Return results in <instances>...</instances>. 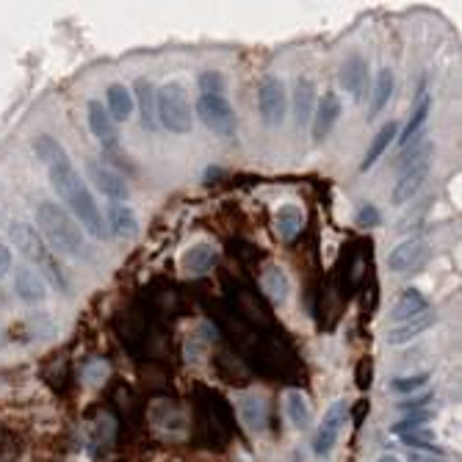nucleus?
<instances>
[{"label": "nucleus", "mask_w": 462, "mask_h": 462, "mask_svg": "<svg viewBox=\"0 0 462 462\" xmlns=\"http://www.w3.org/2000/svg\"><path fill=\"white\" fill-rule=\"evenodd\" d=\"M48 178H50V186L53 191L58 194V200L70 208V213L75 216L80 230H86L92 238H105L108 227L103 222L100 205H97L89 183L80 178V172L75 169L70 153L58 155L53 163H48Z\"/></svg>", "instance_id": "obj_1"}, {"label": "nucleus", "mask_w": 462, "mask_h": 462, "mask_svg": "<svg viewBox=\"0 0 462 462\" xmlns=\"http://www.w3.org/2000/svg\"><path fill=\"white\" fill-rule=\"evenodd\" d=\"M36 225L48 235L53 247L64 255H83V230L75 222V216L64 205L53 203V200H42L36 205Z\"/></svg>", "instance_id": "obj_2"}, {"label": "nucleus", "mask_w": 462, "mask_h": 462, "mask_svg": "<svg viewBox=\"0 0 462 462\" xmlns=\"http://www.w3.org/2000/svg\"><path fill=\"white\" fill-rule=\"evenodd\" d=\"M155 119L158 125L175 136H188L194 130V117H191V105L186 97V89L178 80L163 83L155 92Z\"/></svg>", "instance_id": "obj_3"}, {"label": "nucleus", "mask_w": 462, "mask_h": 462, "mask_svg": "<svg viewBox=\"0 0 462 462\" xmlns=\"http://www.w3.org/2000/svg\"><path fill=\"white\" fill-rule=\"evenodd\" d=\"M11 241H14V247L23 252L26 260L31 263H36L45 274H48V280H50L58 291H67L70 283H67V274L61 272V266H58V260L50 255V249H48V244L42 241V235L36 232V227H31L26 222H17V225H11Z\"/></svg>", "instance_id": "obj_4"}, {"label": "nucleus", "mask_w": 462, "mask_h": 462, "mask_svg": "<svg viewBox=\"0 0 462 462\" xmlns=\"http://www.w3.org/2000/svg\"><path fill=\"white\" fill-rule=\"evenodd\" d=\"M197 117L200 122L205 125L210 133L222 136V139H232L235 130H238V117H235V108L230 105V100L225 95H200L197 100Z\"/></svg>", "instance_id": "obj_5"}, {"label": "nucleus", "mask_w": 462, "mask_h": 462, "mask_svg": "<svg viewBox=\"0 0 462 462\" xmlns=\"http://www.w3.org/2000/svg\"><path fill=\"white\" fill-rule=\"evenodd\" d=\"M257 111H260V119L266 128H280L285 122V114H288V92H285V83L280 77L269 75L260 80V89H257Z\"/></svg>", "instance_id": "obj_6"}, {"label": "nucleus", "mask_w": 462, "mask_h": 462, "mask_svg": "<svg viewBox=\"0 0 462 462\" xmlns=\"http://www.w3.org/2000/svg\"><path fill=\"white\" fill-rule=\"evenodd\" d=\"M346 418H349V402H346V399L333 402L330 410L324 412V421H321L318 432L313 437V451H316L318 457H324V454L333 451V446L338 443V435H340Z\"/></svg>", "instance_id": "obj_7"}, {"label": "nucleus", "mask_w": 462, "mask_h": 462, "mask_svg": "<svg viewBox=\"0 0 462 462\" xmlns=\"http://www.w3.org/2000/svg\"><path fill=\"white\" fill-rule=\"evenodd\" d=\"M86 172H89V180L97 186V191L105 194L111 203H125L130 194L128 180L122 178L117 169H111L108 163L97 161V158H89L86 161Z\"/></svg>", "instance_id": "obj_8"}, {"label": "nucleus", "mask_w": 462, "mask_h": 462, "mask_svg": "<svg viewBox=\"0 0 462 462\" xmlns=\"http://www.w3.org/2000/svg\"><path fill=\"white\" fill-rule=\"evenodd\" d=\"M426 260H429V244L424 238H407L396 249H390L387 266L396 274H410V272H418Z\"/></svg>", "instance_id": "obj_9"}, {"label": "nucleus", "mask_w": 462, "mask_h": 462, "mask_svg": "<svg viewBox=\"0 0 462 462\" xmlns=\"http://www.w3.org/2000/svg\"><path fill=\"white\" fill-rule=\"evenodd\" d=\"M426 175H429V158H421V161H415L410 166H402V175H399L393 191H390V203L399 208L412 203V197L424 188Z\"/></svg>", "instance_id": "obj_10"}, {"label": "nucleus", "mask_w": 462, "mask_h": 462, "mask_svg": "<svg viewBox=\"0 0 462 462\" xmlns=\"http://www.w3.org/2000/svg\"><path fill=\"white\" fill-rule=\"evenodd\" d=\"M86 117H89V130L92 136L103 144V150H117L119 147V128L117 122L111 119L108 108L103 105V100H89L86 105Z\"/></svg>", "instance_id": "obj_11"}, {"label": "nucleus", "mask_w": 462, "mask_h": 462, "mask_svg": "<svg viewBox=\"0 0 462 462\" xmlns=\"http://www.w3.org/2000/svg\"><path fill=\"white\" fill-rule=\"evenodd\" d=\"M338 119H340V97L335 95V92H327L318 105L313 108V117H310V133H313V141L316 144H321L333 128L338 125Z\"/></svg>", "instance_id": "obj_12"}, {"label": "nucleus", "mask_w": 462, "mask_h": 462, "mask_svg": "<svg viewBox=\"0 0 462 462\" xmlns=\"http://www.w3.org/2000/svg\"><path fill=\"white\" fill-rule=\"evenodd\" d=\"M338 80H340V86H343L355 100H362V97H365V89H368V61H365L360 53L346 55V61L340 64Z\"/></svg>", "instance_id": "obj_13"}, {"label": "nucleus", "mask_w": 462, "mask_h": 462, "mask_svg": "<svg viewBox=\"0 0 462 462\" xmlns=\"http://www.w3.org/2000/svg\"><path fill=\"white\" fill-rule=\"evenodd\" d=\"M14 294L26 302V305H42L48 299V283L39 272H33L31 266H20L14 272Z\"/></svg>", "instance_id": "obj_14"}, {"label": "nucleus", "mask_w": 462, "mask_h": 462, "mask_svg": "<svg viewBox=\"0 0 462 462\" xmlns=\"http://www.w3.org/2000/svg\"><path fill=\"white\" fill-rule=\"evenodd\" d=\"M105 108L111 114L114 122H128L133 117V108H136V100H133V92H130L125 83H111L105 89Z\"/></svg>", "instance_id": "obj_15"}, {"label": "nucleus", "mask_w": 462, "mask_h": 462, "mask_svg": "<svg viewBox=\"0 0 462 462\" xmlns=\"http://www.w3.org/2000/svg\"><path fill=\"white\" fill-rule=\"evenodd\" d=\"M432 324H435V316L426 310V313L415 316V318H410V321H402V324L390 327V330H387V343H390V346H404V343L415 340L418 335L426 333Z\"/></svg>", "instance_id": "obj_16"}, {"label": "nucleus", "mask_w": 462, "mask_h": 462, "mask_svg": "<svg viewBox=\"0 0 462 462\" xmlns=\"http://www.w3.org/2000/svg\"><path fill=\"white\" fill-rule=\"evenodd\" d=\"M426 310H429V299H426L418 288H407V291L396 299L393 310H390V321L402 324V321H410V318L421 316V313H426Z\"/></svg>", "instance_id": "obj_17"}, {"label": "nucleus", "mask_w": 462, "mask_h": 462, "mask_svg": "<svg viewBox=\"0 0 462 462\" xmlns=\"http://www.w3.org/2000/svg\"><path fill=\"white\" fill-rule=\"evenodd\" d=\"M108 227H111L108 232H114L119 238H133L139 232V216L125 203H111L108 205Z\"/></svg>", "instance_id": "obj_18"}, {"label": "nucleus", "mask_w": 462, "mask_h": 462, "mask_svg": "<svg viewBox=\"0 0 462 462\" xmlns=\"http://www.w3.org/2000/svg\"><path fill=\"white\" fill-rule=\"evenodd\" d=\"M213 263H216V247L208 244V241H200V244L188 247L183 252V257H180V266L188 274H205Z\"/></svg>", "instance_id": "obj_19"}, {"label": "nucleus", "mask_w": 462, "mask_h": 462, "mask_svg": "<svg viewBox=\"0 0 462 462\" xmlns=\"http://www.w3.org/2000/svg\"><path fill=\"white\" fill-rule=\"evenodd\" d=\"M316 108V83L313 77H296V92H294V117H296V128L308 125Z\"/></svg>", "instance_id": "obj_20"}, {"label": "nucleus", "mask_w": 462, "mask_h": 462, "mask_svg": "<svg viewBox=\"0 0 462 462\" xmlns=\"http://www.w3.org/2000/svg\"><path fill=\"white\" fill-rule=\"evenodd\" d=\"M396 133H399V122H385L382 128L377 130V136L371 139V144H368V150H365V155H362V163H360V172H368L380 158H382V153H385L387 147H390V141L396 139Z\"/></svg>", "instance_id": "obj_21"}, {"label": "nucleus", "mask_w": 462, "mask_h": 462, "mask_svg": "<svg viewBox=\"0 0 462 462\" xmlns=\"http://www.w3.org/2000/svg\"><path fill=\"white\" fill-rule=\"evenodd\" d=\"M274 225H277V235L283 238V241H294L299 232L305 230V213H302V208L294 205V203H288L277 210V216H274Z\"/></svg>", "instance_id": "obj_22"}, {"label": "nucleus", "mask_w": 462, "mask_h": 462, "mask_svg": "<svg viewBox=\"0 0 462 462\" xmlns=\"http://www.w3.org/2000/svg\"><path fill=\"white\" fill-rule=\"evenodd\" d=\"M393 86H396V75L390 67H382L377 72V80H374V95H371V108H368V119L380 117L385 111V105L390 103L393 97Z\"/></svg>", "instance_id": "obj_23"}, {"label": "nucleus", "mask_w": 462, "mask_h": 462, "mask_svg": "<svg viewBox=\"0 0 462 462\" xmlns=\"http://www.w3.org/2000/svg\"><path fill=\"white\" fill-rule=\"evenodd\" d=\"M133 100L139 103V111H141V128L144 130L158 128V119H155V86L147 80V77H139V80H136V95H133Z\"/></svg>", "instance_id": "obj_24"}, {"label": "nucleus", "mask_w": 462, "mask_h": 462, "mask_svg": "<svg viewBox=\"0 0 462 462\" xmlns=\"http://www.w3.org/2000/svg\"><path fill=\"white\" fill-rule=\"evenodd\" d=\"M260 288L272 302H285L291 294V280H288L283 266H269L260 277Z\"/></svg>", "instance_id": "obj_25"}, {"label": "nucleus", "mask_w": 462, "mask_h": 462, "mask_svg": "<svg viewBox=\"0 0 462 462\" xmlns=\"http://www.w3.org/2000/svg\"><path fill=\"white\" fill-rule=\"evenodd\" d=\"M285 412L291 418V424L296 429H305L310 426V418H313V407H310V399L302 390H288L285 393Z\"/></svg>", "instance_id": "obj_26"}, {"label": "nucleus", "mask_w": 462, "mask_h": 462, "mask_svg": "<svg viewBox=\"0 0 462 462\" xmlns=\"http://www.w3.org/2000/svg\"><path fill=\"white\" fill-rule=\"evenodd\" d=\"M429 108H432V100H429V95L424 92V95H421V100H418V105L412 108V117H410V122H407V128H404L402 139H399V144H402V147H407L410 141H415V139L421 136V130H424L426 119H429Z\"/></svg>", "instance_id": "obj_27"}, {"label": "nucleus", "mask_w": 462, "mask_h": 462, "mask_svg": "<svg viewBox=\"0 0 462 462\" xmlns=\"http://www.w3.org/2000/svg\"><path fill=\"white\" fill-rule=\"evenodd\" d=\"M238 410H241V418H244V424L249 429H263L266 426V404H263V399L244 396L241 404H238Z\"/></svg>", "instance_id": "obj_28"}, {"label": "nucleus", "mask_w": 462, "mask_h": 462, "mask_svg": "<svg viewBox=\"0 0 462 462\" xmlns=\"http://www.w3.org/2000/svg\"><path fill=\"white\" fill-rule=\"evenodd\" d=\"M33 153H36V158L48 166V163H53L58 155H64L67 150H64V144H61L58 139H53L50 133H42V136L33 139Z\"/></svg>", "instance_id": "obj_29"}, {"label": "nucleus", "mask_w": 462, "mask_h": 462, "mask_svg": "<svg viewBox=\"0 0 462 462\" xmlns=\"http://www.w3.org/2000/svg\"><path fill=\"white\" fill-rule=\"evenodd\" d=\"M399 437H402V443H404V446H410V448H415V451L443 454V448L435 443L432 432H426V429H415V432H407V435H399Z\"/></svg>", "instance_id": "obj_30"}, {"label": "nucleus", "mask_w": 462, "mask_h": 462, "mask_svg": "<svg viewBox=\"0 0 462 462\" xmlns=\"http://www.w3.org/2000/svg\"><path fill=\"white\" fill-rule=\"evenodd\" d=\"M432 418V412H410L404 421H399L396 426H390L393 435H407V432H415V429H424V424Z\"/></svg>", "instance_id": "obj_31"}, {"label": "nucleus", "mask_w": 462, "mask_h": 462, "mask_svg": "<svg viewBox=\"0 0 462 462\" xmlns=\"http://www.w3.org/2000/svg\"><path fill=\"white\" fill-rule=\"evenodd\" d=\"M426 382H429V371H421V374H412V377H396L390 382V390H396V393H412V390L424 387Z\"/></svg>", "instance_id": "obj_32"}, {"label": "nucleus", "mask_w": 462, "mask_h": 462, "mask_svg": "<svg viewBox=\"0 0 462 462\" xmlns=\"http://www.w3.org/2000/svg\"><path fill=\"white\" fill-rule=\"evenodd\" d=\"M197 83H200L203 95H225V89H227V80L222 72H203Z\"/></svg>", "instance_id": "obj_33"}, {"label": "nucleus", "mask_w": 462, "mask_h": 462, "mask_svg": "<svg viewBox=\"0 0 462 462\" xmlns=\"http://www.w3.org/2000/svg\"><path fill=\"white\" fill-rule=\"evenodd\" d=\"M380 222H382V213H380V208L377 205H362L358 210V216H355V225H358V227H365V230H368V227H377Z\"/></svg>", "instance_id": "obj_34"}, {"label": "nucleus", "mask_w": 462, "mask_h": 462, "mask_svg": "<svg viewBox=\"0 0 462 462\" xmlns=\"http://www.w3.org/2000/svg\"><path fill=\"white\" fill-rule=\"evenodd\" d=\"M426 402H432V393H424V396H415V399H404V402H399L396 407H399V410L418 412V410H424V404H426Z\"/></svg>", "instance_id": "obj_35"}, {"label": "nucleus", "mask_w": 462, "mask_h": 462, "mask_svg": "<svg viewBox=\"0 0 462 462\" xmlns=\"http://www.w3.org/2000/svg\"><path fill=\"white\" fill-rule=\"evenodd\" d=\"M11 263H14V260H11V249H9V244L0 238V280L11 272Z\"/></svg>", "instance_id": "obj_36"}, {"label": "nucleus", "mask_w": 462, "mask_h": 462, "mask_svg": "<svg viewBox=\"0 0 462 462\" xmlns=\"http://www.w3.org/2000/svg\"><path fill=\"white\" fill-rule=\"evenodd\" d=\"M380 462H399V460H396V457H382Z\"/></svg>", "instance_id": "obj_37"}, {"label": "nucleus", "mask_w": 462, "mask_h": 462, "mask_svg": "<svg viewBox=\"0 0 462 462\" xmlns=\"http://www.w3.org/2000/svg\"><path fill=\"white\" fill-rule=\"evenodd\" d=\"M3 443H6V435H3V432H0V448H3Z\"/></svg>", "instance_id": "obj_38"}]
</instances>
